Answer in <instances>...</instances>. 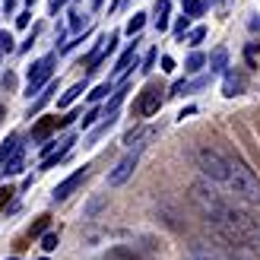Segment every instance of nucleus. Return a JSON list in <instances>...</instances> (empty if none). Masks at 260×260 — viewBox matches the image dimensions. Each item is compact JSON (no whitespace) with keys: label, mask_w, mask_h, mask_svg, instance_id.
Here are the masks:
<instances>
[{"label":"nucleus","mask_w":260,"mask_h":260,"mask_svg":"<svg viewBox=\"0 0 260 260\" xmlns=\"http://www.w3.org/2000/svg\"><path fill=\"white\" fill-rule=\"evenodd\" d=\"M193 200L200 203L203 216L216 225V232L232 244H241V248H260V222L251 219L248 213L235 210L216 197L213 190H206V184L193 187Z\"/></svg>","instance_id":"obj_1"},{"label":"nucleus","mask_w":260,"mask_h":260,"mask_svg":"<svg viewBox=\"0 0 260 260\" xmlns=\"http://www.w3.org/2000/svg\"><path fill=\"white\" fill-rule=\"evenodd\" d=\"M197 165H200V172L210 181H219V184L229 187V193H235L238 200L260 203V181L238 155H229V152L203 146L197 152Z\"/></svg>","instance_id":"obj_2"},{"label":"nucleus","mask_w":260,"mask_h":260,"mask_svg":"<svg viewBox=\"0 0 260 260\" xmlns=\"http://www.w3.org/2000/svg\"><path fill=\"white\" fill-rule=\"evenodd\" d=\"M149 137H152V130L140 134V137H137V146L130 149V152L124 155V159H121V162H118V165H114L111 172H108V187H121V184H127V178L134 175V172H137V165H140V152H143V146H146L143 140H149Z\"/></svg>","instance_id":"obj_3"},{"label":"nucleus","mask_w":260,"mask_h":260,"mask_svg":"<svg viewBox=\"0 0 260 260\" xmlns=\"http://www.w3.org/2000/svg\"><path fill=\"white\" fill-rule=\"evenodd\" d=\"M54 63H57V54H45V57H38L29 73H25V95L32 99V92H38L42 86L51 83V76H54Z\"/></svg>","instance_id":"obj_4"},{"label":"nucleus","mask_w":260,"mask_h":260,"mask_svg":"<svg viewBox=\"0 0 260 260\" xmlns=\"http://www.w3.org/2000/svg\"><path fill=\"white\" fill-rule=\"evenodd\" d=\"M86 175H89V165H83V168H76V172H73L70 178H63L60 184L54 187V193H51V197H54V203H63V200H67L70 193H73V190H76V187H80L83 181H86Z\"/></svg>","instance_id":"obj_5"},{"label":"nucleus","mask_w":260,"mask_h":260,"mask_svg":"<svg viewBox=\"0 0 260 260\" xmlns=\"http://www.w3.org/2000/svg\"><path fill=\"white\" fill-rule=\"evenodd\" d=\"M159 108H162V89L159 86H146L140 102H137V114L140 118H149V114H155Z\"/></svg>","instance_id":"obj_6"},{"label":"nucleus","mask_w":260,"mask_h":260,"mask_svg":"<svg viewBox=\"0 0 260 260\" xmlns=\"http://www.w3.org/2000/svg\"><path fill=\"white\" fill-rule=\"evenodd\" d=\"M73 143H76V137H73V134H67V137H63V140H60V146H57V152L51 149V152L45 155V159H42V172H48V168H54V165L63 159V155L70 152V146H73Z\"/></svg>","instance_id":"obj_7"},{"label":"nucleus","mask_w":260,"mask_h":260,"mask_svg":"<svg viewBox=\"0 0 260 260\" xmlns=\"http://www.w3.org/2000/svg\"><path fill=\"white\" fill-rule=\"evenodd\" d=\"M22 165H25V149L22 146H16L7 159H4V165H0V172H7V175H19L22 172Z\"/></svg>","instance_id":"obj_8"},{"label":"nucleus","mask_w":260,"mask_h":260,"mask_svg":"<svg viewBox=\"0 0 260 260\" xmlns=\"http://www.w3.org/2000/svg\"><path fill=\"white\" fill-rule=\"evenodd\" d=\"M134 60H137V38H134V45H130L124 54L118 57V63H114V76H118V80H121V76H127V73H130V63H134Z\"/></svg>","instance_id":"obj_9"},{"label":"nucleus","mask_w":260,"mask_h":260,"mask_svg":"<svg viewBox=\"0 0 260 260\" xmlns=\"http://www.w3.org/2000/svg\"><path fill=\"white\" fill-rule=\"evenodd\" d=\"M206 63H210V73H225L229 70V51L225 48H216L210 57H206Z\"/></svg>","instance_id":"obj_10"},{"label":"nucleus","mask_w":260,"mask_h":260,"mask_svg":"<svg viewBox=\"0 0 260 260\" xmlns=\"http://www.w3.org/2000/svg\"><path fill=\"white\" fill-rule=\"evenodd\" d=\"M241 89H244V80H241V76H235V73H232V70H225L222 95H225V99H235V95H241Z\"/></svg>","instance_id":"obj_11"},{"label":"nucleus","mask_w":260,"mask_h":260,"mask_svg":"<svg viewBox=\"0 0 260 260\" xmlns=\"http://www.w3.org/2000/svg\"><path fill=\"white\" fill-rule=\"evenodd\" d=\"M168 13H172V4H168V0H159V7H155V29L159 32L168 29Z\"/></svg>","instance_id":"obj_12"},{"label":"nucleus","mask_w":260,"mask_h":260,"mask_svg":"<svg viewBox=\"0 0 260 260\" xmlns=\"http://www.w3.org/2000/svg\"><path fill=\"white\" fill-rule=\"evenodd\" d=\"M83 92H86V83H76L73 89H67V92H63V99L57 102V105H60V108H70V105H73V102H76V99H80Z\"/></svg>","instance_id":"obj_13"},{"label":"nucleus","mask_w":260,"mask_h":260,"mask_svg":"<svg viewBox=\"0 0 260 260\" xmlns=\"http://www.w3.org/2000/svg\"><path fill=\"white\" fill-rule=\"evenodd\" d=\"M203 63H206V54H200V51H193V54L184 60V70H187V73H200V70H203Z\"/></svg>","instance_id":"obj_14"},{"label":"nucleus","mask_w":260,"mask_h":260,"mask_svg":"<svg viewBox=\"0 0 260 260\" xmlns=\"http://www.w3.org/2000/svg\"><path fill=\"white\" fill-rule=\"evenodd\" d=\"M184 260H222V257H219L216 251H210V248H190Z\"/></svg>","instance_id":"obj_15"},{"label":"nucleus","mask_w":260,"mask_h":260,"mask_svg":"<svg viewBox=\"0 0 260 260\" xmlns=\"http://www.w3.org/2000/svg\"><path fill=\"white\" fill-rule=\"evenodd\" d=\"M143 25H146V13H134V19L127 22V35H140Z\"/></svg>","instance_id":"obj_16"},{"label":"nucleus","mask_w":260,"mask_h":260,"mask_svg":"<svg viewBox=\"0 0 260 260\" xmlns=\"http://www.w3.org/2000/svg\"><path fill=\"white\" fill-rule=\"evenodd\" d=\"M203 10H206L203 0H184V16H200Z\"/></svg>","instance_id":"obj_17"},{"label":"nucleus","mask_w":260,"mask_h":260,"mask_svg":"<svg viewBox=\"0 0 260 260\" xmlns=\"http://www.w3.org/2000/svg\"><path fill=\"white\" fill-rule=\"evenodd\" d=\"M187 29H190V16H178V22H175V38L178 42H184Z\"/></svg>","instance_id":"obj_18"},{"label":"nucleus","mask_w":260,"mask_h":260,"mask_svg":"<svg viewBox=\"0 0 260 260\" xmlns=\"http://www.w3.org/2000/svg\"><path fill=\"white\" fill-rule=\"evenodd\" d=\"M57 244H60V238H57V232H45L42 235V248L51 254V251H57Z\"/></svg>","instance_id":"obj_19"},{"label":"nucleus","mask_w":260,"mask_h":260,"mask_svg":"<svg viewBox=\"0 0 260 260\" xmlns=\"http://www.w3.org/2000/svg\"><path fill=\"white\" fill-rule=\"evenodd\" d=\"M111 89H114L111 83H102V86H95L92 92H89V102H92V105H95V102H102V99H105V95L111 92Z\"/></svg>","instance_id":"obj_20"},{"label":"nucleus","mask_w":260,"mask_h":260,"mask_svg":"<svg viewBox=\"0 0 260 260\" xmlns=\"http://www.w3.org/2000/svg\"><path fill=\"white\" fill-rule=\"evenodd\" d=\"M187 45H193V48H197L200 42H203V38H206V29H203V25H197V29H187Z\"/></svg>","instance_id":"obj_21"},{"label":"nucleus","mask_w":260,"mask_h":260,"mask_svg":"<svg viewBox=\"0 0 260 260\" xmlns=\"http://www.w3.org/2000/svg\"><path fill=\"white\" fill-rule=\"evenodd\" d=\"M51 92H54V86H48V92H42V95H38V99L32 102V108H29V118H32L35 111H42V108H45V102L51 99Z\"/></svg>","instance_id":"obj_22"},{"label":"nucleus","mask_w":260,"mask_h":260,"mask_svg":"<svg viewBox=\"0 0 260 260\" xmlns=\"http://www.w3.org/2000/svg\"><path fill=\"white\" fill-rule=\"evenodd\" d=\"M257 54H260V42H251L248 51H244V60H248V67H257Z\"/></svg>","instance_id":"obj_23"},{"label":"nucleus","mask_w":260,"mask_h":260,"mask_svg":"<svg viewBox=\"0 0 260 260\" xmlns=\"http://www.w3.org/2000/svg\"><path fill=\"white\" fill-rule=\"evenodd\" d=\"M19 146V137H10L7 143H4V146H0V165H4V159H7V155L13 152V149H16Z\"/></svg>","instance_id":"obj_24"},{"label":"nucleus","mask_w":260,"mask_h":260,"mask_svg":"<svg viewBox=\"0 0 260 260\" xmlns=\"http://www.w3.org/2000/svg\"><path fill=\"white\" fill-rule=\"evenodd\" d=\"M83 22H86V19H83V13H80V10H70V32H80V29H83Z\"/></svg>","instance_id":"obj_25"},{"label":"nucleus","mask_w":260,"mask_h":260,"mask_svg":"<svg viewBox=\"0 0 260 260\" xmlns=\"http://www.w3.org/2000/svg\"><path fill=\"white\" fill-rule=\"evenodd\" d=\"M51 127H54V121H42V124H38V127H35V130H32V140H35V143H38V140H42V137H45V134H48V130H51Z\"/></svg>","instance_id":"obj_26"},{"label":"nucleus","mask_w":260,"mask_h":260,"mask_svg":"<svg viewBox=\"0 0 260 260\" xmlns=\"http://www.w3.org/2000/svg\"><path fill=\"white\" fill-rule=\"evenodd\" d=\"M99 118H102V108H89V114L83 118V130H89V127H92Z\"/></svg>","instance_id":"obj_27"},{"label":"nucleus","mask_w":260,"mask_h":260,"mask_svg":"<svg viewBox=\"0 0 260 260\" xmlns=\"http://www.w3.org/2000/svg\"><path fill=\"white\" fill-rule=\"evenodd\" d=\"M155 57H159V51H149V54L146 57H143V73H152V67H155Z\"/></svg>","instance_id":"obj_28"},{"label":"nucleus","mask_w":260,"mask_h":260,"mask_svg":"<svg viewBox=\"0 0 260 260\" xmlns=\"http://www.w3.org/2000/svg\"><path fill=\"white\" fill-rule=\"evenodd\" d=\"M16 45H13V38L7 35V32H0V51H13Z\"/></svg>","instance_id":"obj_29"},{"label":"nucleus","mask_w":260,"mask_h":260,"mask_svg":"<svg viewBox=\"0 0 260 260\" xmlns=\"http://www.w3.org/2000/svg\"><path fill=\"white\" fill-rule=\"evenodd\" d=\"M45 225H48V216H42V219H38V222L32 225V235H42V232H45Z\"/></svg>","instance_id":"obj_30"},{"label":"nucleus","mask_w":260,"mask_h":260,"mask_svg":"<svg viewBox=\"0 0 260 260\" xmlns=\"http://www.w3.org/2000/svg\"><path fill=\"white\" fill-rule=\"evenodd\" d=\"M29 16H32V10H25V13H19V16H16V25H19V29H25V25H29Z\"/></svg>","instance_id":"obj_31"},{"label":"nucleus","mask_w":260,"mask_h":260,"mask_svg":"<svg viewBox=\"0 0 260 260\" xmlns=\"http://www.w3.org/2000/svg\"><path fill=\"white\" fill-rule=\"evenodd\" d=\"M13 193H16V190H13V187H0V206H4L10 197H13Z\"/></svg>","instance_id":"obj_32"},{"label":"nucleus","mask_w":260,"mask_h":260,"mask_svg":"<svg viewBox=\"0 0 260 260\" xmlns=\"http://www.w3.org/2000/svg\"><path fill=\"white\" fill-rule=\"evenodd\" d=\"M162 70H165V73H172V70H175V60H172V57H168V54L162 57Z\"/></svg>","instance_id":"obj_33"},{"label":"nucleus","mask_w":260,"mask_h":260,"mask_svg":"<svg viewBox=\"0 0 260 260\" xmlns=\"http://www.w3.org/2000/svg\"><path fill=\"white\" fill-rule=\"evenodd\" d=\"M13 7H16V0H4V10L7 13H13Z\"/></svg>","instance_id":"obj_34"},{"label":"nucleus","mask_w":260,"mask_h":260,"mask_svg":"<svg viewBox=\"0 0 260 260\" xmlns=\"http://www.w3.org/2000/svg\"><path fill=\"white\" fill-rule=\"evenodd\" d=\"M257 29H260V19L254 16V19H251V32H257Z\"/></svg>","instance_id":"obj_35"},{"label":"nucleus","mask_w":260,"mask_h":260,"mask_svg":"<svg viewBox=\"0 0 260 260\" xmlns=\"http://www.w3.org/2000/svg\"><path fill=\"white\" fill-rule=\"evenodd\" d=\"M102 4H105V0H92V10H99Z\"/></svg>","instance_id":"obj_36"},{"label":"nucleus","mask_w":260,"mask_h":260,"mask_svg":"<svg viewBox=\"0 0 260 260\" xmlns=\"http://www.w3.org/2000/svg\"><path fill=\"white\" fill-rule=\"evenodd\" d=\"M0 118H4V105H0Z\"/></svg>","instance_id":"obj_37"},{"label":"nucleus","mask_w":260,"mask_h":260,"mask_svg":"<svg viewBox=\"0 0 260 260\" xmlns=\"http://www.w3.org/2000/svg\"><path fill=\"white\" fill-rule=\"evenodd\" d=\"M7 260H19V257H7Z\"/></svg>","instance_id":"obj_38"},{"label":"nucleus","mask_w":260,"mask_h":260,"mask_svg":"<svg viewBox=\"0 0 260 260\" xmlns=\"http://www.w3.org/2000/svg\"><path fill=\"white\" fill-rule=\"evenodd\" d=\"M42 260H45V257H42Z\"/></svg>","instance_id":"obj_39"}]
</instances>
